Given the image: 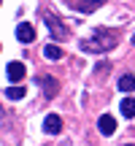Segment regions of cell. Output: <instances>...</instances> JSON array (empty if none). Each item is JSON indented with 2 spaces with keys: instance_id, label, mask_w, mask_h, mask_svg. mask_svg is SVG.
I'll return each instance as SVG.
<instances>
[{
  "instance_id": "obj_1",
  "label": "cell",
  "mask_w": 135,
  "mask_h": 146,
  "mask_svg": "<svg viewBox=\"0 0 135 146\" xmlns=\"http://www.w3.org/2000/svg\"><path fill=\"white\" fill-rule=\"evenodd\" d=\"M116 43H119V35H116L114 30H105V27H100V30H95L89 38H84V41H81V52L105 54V52H111Z\"/></svg>"
},
{
  "instance_id": "obj_2",
  "label": "cell",
  "mask_w": 135,
  "mask_h": 146,
  "mask_svg": "<svg viewBox=\"0 0 135 146\" xmlns=\"http://www.w3.org/2000/svg\"><path fill=\"white\" fill-rule=\"evenodd\" d=\"M43 22H46L49 35H52L54 41H68V38H70V27H68L54 11H46V14H43Z\"/></svg>"
},
{
  "instance_id": "obj_3",
  "label": "cell",
  "mask_w": 135,
  "mask_h": 146,
  "mask_svg": "<svg viewBox=\"0 0 135 146\" xmlns=\"http://www.w3.org/2000/svg\"><path fill=\"white\" fill-rule=\"evenodd\" d=\"M68 3H70L76 11H81V14H92V11H97L100 5H105V0H68Z\"/></svg>"
},
{
  "instance_id": "obj_4",
  "label": "cell",
  "mask_w": 135,
  "mask_h": 146,
  "mask_svg": "<svg viewBox=\"0 0 135 146\" xmlns=\"http://www.w3.org/2000/svg\"><path fill=\"white\" fill-rule=\"evenodd\" d=\"M16 41H22V43H32V41H35V30H32V25L19 22V25H16Z\"/></svg>"
},
{
  "instance_id": "obj_5",
  "label": "cell",
  "mask_w": 135,
  "mask_h": 146,
  "mask_svg": "<svg viewBox=\"0 0 135 146\" xmlns=\"http://www.w3.org/2000/svg\"><path fill=\"white\" fill-rule=\"evenodd\" d=\"M43 130H46L49 135H60V133H62V119H60L57 114H49L46 119H43Z\"/></svg>"
},
{
  "instance_id": "obj_6",
  "label": "cell",
  "mask_w": 135,
  "mask_h": 146,
  "mask_svg": "<svg viewBox=\"0 0 135 146\" xmlns=\"http://www.w3.org/2000/svg\"><path fill=\"white\" fill-rule=\"evenodd\" d=\"M41 87H43V95H46V98H57V92H60V81L54 76H43Z\"/></svg>"
},
{
  "instance_id": "obj_7",
  "label": "cell",
  "mask_w": 135,
  "mask_h": 146,
  "mask_svg": "<svg viewBox=\"0 0 135 146\" xmlns=\"http://www.w3.org/2000/svg\"><path fill=\"white\" fill-rule=\"evenodd\" d=\"M24 65H22V62H16V60H14V62H8V68H5V76H8V81H22V78H24Z\"/></svg>"
},
{
  "instance_id": "obj_8",
  "label": "cell",
  "mask_w": 135,
  "mask_h": 146,
  "mask_svg": "<svg viewBox=\"0 0 135 146\" xmlns=\"http://www.w3.org/2000/svg\"><path fill=\"white\" fill-rule=\"evenodd\" d=\"M97 130L103 133V135H111V133L116 130V119H114L111 114H103V116L97 119Z\"/></svg>"
},
{
  "instance_id": "obj_9",
  "label": "cell",
  "mask_w": 135,
  "mask_h": 146,
  "mask_svg": "<svg viewBox=\"0 0 135 146\" xmlns=\"http://www.w3.org/2000/svg\"><path fill=\"white\" fill-rule=\"evenodd\" d=\"M119 111H122L124 119H132V116H135V100H132V98H124V100L119 103Z\"/></svg>"
},
{
  "instance_id": "obj_10",
  "label": "cell",
  "mask_w": 135,
  "mask_h": 146,
  "mask_svg": "<svg viewBox=\"0 0 135 146\" xmlns=\"http://www.w3.org/2000/svg\"><path fill=\"white\" fill-rule=\"evenodd\" d=\"M43 57H46V60H62V49H60L57 43H46V49H43Z\"/></svg>"
},
{
  "instance_id": "obj_11",
  "label": "cell",
  "mask_w": 135,
  "mask_h": 146,
  "mask_svg": "<svg viewBox=\"0 0 135 146\" xmlns=\"http://www.w3.org/2000/svg\"><path fill=\"white\" fill-rule=\"evenodd\" d=\"M119 89H122V92H132V89H135V76H132V73H124V76L119 78Z\"/></svg>"
},
{
  "instance_id": "obj_12",
  "label": "cell",
  "mask_w": 135,
  "mask_h": 146,
  "mask_svg": "<svg viewBox=\"0 0 135 146\" xmlns=\"http://www.w3.org/2000/svg\"><path fill=\"white\" fill-rule=\"evenodd\" d=\"M24 95H27L24 87H8V89H5V98H8V100H22Z\"/></svg>"
},
{
  "instance_id": "obj_13",
  "label": "cell",
  "mask_w": 135,
  "mask_h": 146,
  "mask_svg": "<svg viewBox=\"0 0 135 146\" xmlns=\"http://www.w3.org/2000/svg\"><path fill=\"white\" fill-rule=\"evenodd\" d=\"M105 73H108V62H103V65H97V70H95V76H105Z\"/></svg>"
},
{
  "instance_id": "obj_14",
  "label": "cell",
  "mask_w": 135,
  "mask_h": 146,
  "mask_svg": "<svg viewBox=\"0 0 135 146\" xmlns=\"http://www.w3.org/2000/svg\"><path fill=\"white\" fill-rule=\"evenodd\" d=\"M124 146H132V143H124Z\"/></svg>"
},
{
  "instance_id": "obj_15",
  "label": "cell",
  "mask_w": 135,
  "mask_h": 146,
  "mask_svg": "<svg viewBox=\"0 0 135 146\" xmlns=\"http://www.w3.org/2000/svg\"><path fill=\"white\" fill-rule=\"evenodd\" d=\"M132 43H135V38H132Z\"/></svg>"
}]
</instances>
